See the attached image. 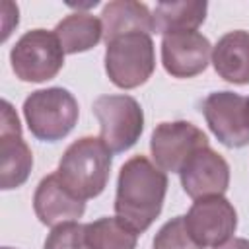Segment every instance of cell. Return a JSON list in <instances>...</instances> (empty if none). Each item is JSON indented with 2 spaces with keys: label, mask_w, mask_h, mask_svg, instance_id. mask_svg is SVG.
<instances>
[{
  "label": "cell",
  "mask_w": 249,
  "mask_h": 249,
  "mask_svg": "<svg viewBox=\"0 0 249 249\" xmlns=\"http://www.w3.org/2000/svg\"><path fill=\"white\" fill-rule=\"evenodd\" d=\"M247 119H249V97H247Z\"/></svg>",
  "instance_id": "obj_22"
},
{
  "label": "cell",
  "mask_w": 249,
  "mask_h": 249,
  "mask_svg": "<svg viewBox=\"0 0 249 249\" xmlns=\"http://www.w3.org/2000/svg\"><path fill=\"white\" fill-rule=\"evenodd\" d=\"M33 210L43 226L54 228L82 218L86 212V200L78 198L54 171L39 181L33 193Z\"/></svg>",
  "instance_id": "obj_13"
},
{
  "label": "cell",
  "mask_w": 249,
  "mask_h": 249,
  "mask_svg": "<svg viewBox=\"0 0 249 249\" xmlns=\"http://www.w3.org/2000/svg\"><path fill=\"white\" fill-rule=\"evenodd\" d=\"M86 241L89 249H136L138 231L119 216H103L86 224Z\"/></svg>",
  "instance_id": "obj_18"
},
{
  "label": "cell",
  "mask_w": 249,
  "mask_h": 249,
  "mask_svg": "<svg viewBox=\"0 0 249 249\" xmlns=\"http://www.w3.org/2000/svg\"><path fill=\"white\" fill-rule=\"evenodd\" d=\"M212 60V45L198 31L169 33L161 39V64L173 78H195Z\"/></svg>",
  "instance_id": "obj_11"
},
{
  "label": "cell",
  "mask_w": 249,
  "mask_h": 249,
  "mask_svg": "<svg viewBox=\"0 0 249 249\" xmlns=\"http://www.w3.org/2000/svg\"><path fill=\"white\" fill-rule=\"evenodd\" d=\"M113 152L99 136L74 140L58 161V177L82 200L99 196L109 181Z\"/></svg>",
  "instance_id": "obj_2"
},
{
  "label": "cell",
  "mask_w": 249,
  "mask_h": 249,
  "mask_svg": "<svg viewBox=\"0 0 249 249\" xmlns=\"http://www.w3.org/2000/svg\"><path fill=\"white\" fill-rule=\"evenodd\" d=\"M43 249H89L86 241V224L66 222L54 226L47 235Z\"/></svg>",
  "instance_id": "obj_20"
},
{
  "label": "cell",
  "mask_w": 249,
  "mask_h": 249,
  "mask_svg": "<svg viewBox=\"0 0 249 249\" xmlns=\"http://www.w3.org/2000/svg\"><path fill=\"white\" fill-rule=\"evenodd\" d=\"M53 33L60 41L66 54H76L93 49L103 39V23L101 18L89 12H74L62 18L54 25Z\"/></svg>",
  "instance_id": "obj_16"
},
{
  "label": "cell",
  "mask_w": 249,
  "mask_h": 249,
  "mask_svg": "<svg viewBox=\"0 0 249 249\" xmlns=\"http://www.w3.org/2000/svg\"><path fill=\"white\" fill-rule=\"evenodd\" d=\"M154 249H202V247L189 233L185 216H175L158 230L154 237Z\"/></svg>",
  "instance_id": "obj_19"
},
{
  "label": "cell",
  "mask_w": 249,
  "mask_h": 249,
  "mask_svg": "<svg viewBox=\"0 0 249 249\" xmlns=\"http://www.w3.org/2000/svg\"><path fill=\"white\" fill-rule=\"evenodd\" d=\"M214 249H249V239L245 237H231L230 241L214 247Z\"/></svg>",
  "instance_id": "obj_21"
},
{
  "label": "cell",
  "mask_w": 249,
  "mask_h": 249,
  "mask_svg": "<svg viewBox=\"0 0 249 249\" xmlns=\"http://www.w3.org/2000/svg\"><path fill=\"white\" fill-rule=\"evenodd\" d=\"M103 41L126 33H154V18L146 4L134 0H113L101 10Z\"/></svg>",
  "instance_id": "obj_15"
},
{
  "label": "cell",
  "mask_w": 249,
  "mask_h": 249,
  "mask_svg": "<svg viewBox=\"0 0 249 249\" xmlns=\"http://www.w3.org/2000/svg\"><path fill=\"white\" fill-rule=\"evenodd\" d=\"M64 49L56 35L47 29L25 31L10 51V64L21 82L53 80L64 66Z\"/></svg>",
  "instance_id": "obj_5"
},
{
  "label": "cell",
  "mask_w": 249,
  "mask_h": 249,
  "mask_svg": "<svg viewBox=\"0 0 249 249\" xmlns=\"http://www.w3.org/2000/svg\"><path fill=\"white\" fill-rule=\"evenodd\" d=\"M33 167V154L21 136L19 119L10 101H2L0 119V189L21 187Z\"/></svg>",
  "instance_id": "obj_10"
},
{
  "label": "cell",
  "mask_w": 249,
  "mask_h": 249,
  "mask_svg": "<svg viewBox=\"0 0 249 249\" xmlns=\"http://www.w3.org/2000/svg\"><path fill=\"white\" fill-rule=\"evenodd\" d=\"M167 175L146 156H134L123 163L117 177L115 214L138 233L146 231L163 208Z\"/></svg>",
  "instance_id": "obj_1"
},
{
  "label": "cell",
  "mask_w": 249,
  "mask_h": 249,
  "mask_svg": "<svg viewBox=\"0 0 249 249\" xmlns=\"http://www.w3.org/2000/svg\"><path fill=\"white\" fill-rule=\"evenodd\" d=\"M206 12H208V4L204 0L160 2L152 12L154 33L169 35L181 31H196V27L204 23Z\"/></svg>",
  "instance_id": "obj_17"
},
{
  "label": "cell",
  "mask_w": 249,
  "mask_h": 249,
  "mask_svg": "<svg viewBox=\"0 0 249 249\" xmlns=\"http://www.w3.org/2000/svg\"><path fill=\"white\" fill-rule=\"evenodd\" d=\"M206 146L208 136L189 121L160 123L150 138V152L156 165L171 173H179L185 163Z\"/></svg>",
  "instance_id": "obj_7"
},
{
  "label": "cell",
  "mask_w": 249,
  "mask_h": 249,
  "mask_svg": "<svg viewBox=\"0 0 249 249\" xmlns=\"http://www.w3.org/2000/svg\"><path fill=\"white\" fill-rule=\"evenodd\" d=\"M183 191L193 198L224 195L230 187V165L210 146L198 150L179 171Z\"/></svg>",
  "instance_id": "obj_12"
},
{
  "label": "cell",
  "mask_w": 249,
  "mask_h": 249,
  "mask_svg": "<svg viewBox=\"0 0 249 249\" xmlns=\"http://www.w3.org/2000/svg\"><path fill=\"white\" fill-rule=\"evenodd\" d=\"M202 115L212 134L228 148L249 144L247 97L233 91H212L202 101Z\"/></svg>",
  "instance_id": "obj_9"
},
{
  "label": "cell",
  "mask_w": 249,
  "mask_h": 249,
  "mask_svg": "<svg viewBox=\"0 0 249 249\" xmlns=\"http://www.w3.org/2000/svg\"><path fill=\"white\" fill-rule=\"evenodd\" d=\"M210 62L222 80L235 86L249 84V31L224 33L212 47Z\"/></svg>",
  "instance_id": "obj_14"
},
{
  "label": "cell",
  "mask_w": 249,
  "mask_h": 249,
  "mask_svg": "<svg viewBox=\"0 0 249 249\" xmlns=\"http://www.w3.org/2000/svg\"><path fill=\"white\" fill-rule=\"evenodd\" d=\"M185 224L193 239L202 247H218L231 239L237 228V212L233 204L224 196L196 198L185 214Z\"/></svg>",
  "instance_id": "obj_8"
},
{
  "label": "cell",
  "mask_w": 249,
  "mask_h": 249,
  "mask_svg": "<svg viewBox=\"0 0 249 249\" xmlns=\"http://www.w3.org/2000/svg\"><path fill=\"white\" fill-rule=\"evenodd\" d=\"M2 249H14V247H2Z\"/></svg>",
  "instance_id": "obj_23"
},
{
  "label": "cell",
  "mask_w": 249,
  "mask_h": 249,
  "mask_svg": "<svg viewBox=\"0 0 249 249\" xmlns=\"http://www.w3.org/2000/svg\"><path fill=\"white\" fill-rule=\"evenodd\" d=\"M156 70V51L150 33H126L105 43V72L121 89H134Z\"/></svg>",
  "instance_id": "obj_4"
},
{
  "label": "cell",
  "mask_w": 249,
  "mask_h": 249,
  "mask_svg": "<svg viewBox=\"0 0 249 249\" xmlns=\"http://www.w3.org/2000/svg\"><path fill=\"white\" fill-rule=\"evenodd\" d=\"M78 101L64 88L31 91L23 101V117L29 132L41 142H58L78 123Z\"/></svg>",
  "instance_id": "obj_3"
},
{
  "label": "cell",
  "mask_w": 249,
  "mask_h": 249,
  "mask_svg": "<svg viewBox=\"0 0 249 249\" xmlns=\"http://www.w3.org/2000/svg\"><path fill=\"white\" fill-rule=\"evenodd\" d=\"M91 111L99 123V138L113 154L126 152L138 142L144 130V111L132 95H99Z\"/></svg>",
  "instance_id": "obj_6"
}]
</instances>
